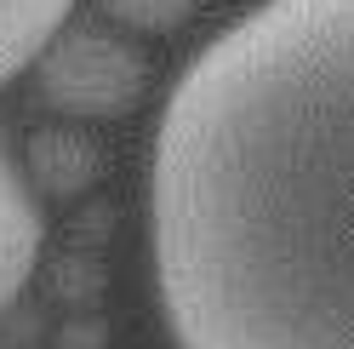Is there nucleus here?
<instances>
[{
  "label": "nucleus",
  "mask_w": 354,
  "mask_h": 349,
  "mask_svg": "<svg viewBox=\"0 0 354 349\" xmlns=\"http://www.w3.org/2000/svg\"><path fill=\"white\" fill-rule=\"evenodd\" d=\"M149 252L177 349H354V0H263L177 75Z\"/></svg>",
  "instance_id": "1"
},
{
  "label": "nucleus",
  "mask_w": 354,
  "mask_h": 349,
  "mask_svg": "<svg viewBox=\"0 0 354 349\" xmlns=\"http://www.w3.org/2000/svg\"><path fill=\"white\" fill-rule=\"evenodd\" d=\"M40 63V98L63 115L109 120L143 98V57L109 29H57Z\"/></svg>",
  "instance_id": "2"
},
{
  "label": "nucleus",
  "mask_w": 354,
  "mask_h": 349,
  "mask_svg": "<svg viewBox=\"0 0 354 349\" xmlns=\"http://www.w3.org/2000/svg\"><path fill=\"white\" fill-rule=\"evenodd\" d=\"M35 258H40V212L17 178V166L0 155V310L24 292V280L35 275Z\"/></svg>",
  "instance_id": "3"
},
{
  "label": "nucleus",
  "mask_w": 354,
  "mask_h": 349,
  "mask_svg": "<svg viewBox=\"0 0 354 349\" xmlns=\"http://www.w3.org/2000/svg\"><path fill=\"white\" fill-rule=\"evenodd\" d=\"M63 17H69V0H0V86L52 46Z\"/></svg>",
  "instance_id": "4"
},
{
  "label": "nucleus",
  "mask_w": 354,
  "mask_h": 349,
  "mask_svg": "<svg viewBox=\"0 0 354 349\" xmlns=\"http://www.w3.org/2000/svg\"><path fill=\"white\" fill-rule=\"evenodd\" d=\"M97 6L115 17V24H126V29L166 35V29H177V24H183V17L201 6V0H97Z\"/></svg>",
  "instance_id": "5"
}]
</instances>
